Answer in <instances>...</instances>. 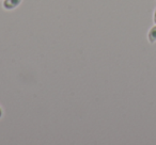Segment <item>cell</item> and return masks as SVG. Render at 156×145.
I'll return each instance as SVG.
<instances>
[{
    "mask_svg": "<svg viewBox=\"0 0 156 145\" xmlns=\"http://www.w3.org/2000/svg\"><path fill=\"white\" fill-rule=\"evenodd\" d=\"M22 1L23 0H3L2 7L5 10L11 11V10H14L15 8H17L22 3Z\"/></svg>",
    "mask_w": 156,
    "mask_h": 145,
    "instance_id": "obj_1",
    "label": "cell"
},
{
    "mask_svg": "<svg viewBox=\"0 0 156 145\" xmlns=\"http://www.w3.org/2000/svg\"><path fill=\"white\" fill-rule=\"evenodd\" d=\"M1 117H2V109L0 108V119H1Z\"/></svg>",
    "mask_w": 156,
    "mask_h": 145,
    "instance_id": "obj_4",
    "label": "cell"
},
{
    "mask_svg": "<svg viewBox=\"0 0 156 145\" xmlns=\"http://www.w3.org/2000/svg\"><path fill=\"white\" fill-rule=\"evenodd\" d=\"M153 20H154V24L156 25V9L154 11V14H153Z\"/></svg>",
    "mask_w": 156,
    "mask_h": 145,
    "instance_id": "obj_3",
    "label": "cell"
},
{
    "mask_svg": "<svg viewBox=\"0 0 156 145\" xmlns=\"http://www.w3.org/2000/svg\"><path fill=\"white\" fill-rule=\"evenodd\" d=\"M147 40L151 44H154L156 42V25L150 29L149 33H147Z\"/></svg>",
    "mask_w": 156,
    "mask_h": 145,
    "instance_id": "obj_2",
    "label": "cell"
}]
</instances>
